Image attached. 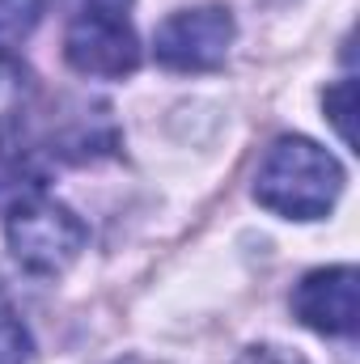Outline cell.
I'll use <instances>...</instances> for the list:
<instances>
[{"label": "cell", "instance_id": "cell-8", "mask_svg": "<svg viewBox=\"0 0 360 364\" xmlns=\"http://www.w3.org/2000/svg\"><path fill=\"white\" fill-rule=\"evenodd\" d=\"M0 364H34V339L9 309H0Z\"/></svg>", "mask_w": 360, "mask_h": 364}, {"label": "cell", "instance_id": "cell-1", "mask_svg": "<svg viewBox=\"0 0 360 364\" xmlns=\"http://www.w3.org/2000/svg\"><path fill=\"white\" fill-rule=\"evenodd\" d=\"M344 195V166L305 136H280L255 170V199L284 220H322Z\"/></svg>", "mask_w": 360, "mask_h": 364}, {"label": "cell", "instance_id": "cell-3", "mask_svg": "<svg viewBox=\"0 0 360 364\" xmlns=\"http://www.w3.org/2000/svg\"><path fill=\"white\" fill-rule=\"evenodd\" d=\"M64 55L81 77L119 81L140 68L132 0H68Z\"/></svg>", "mask_w": 360, "mask_h": 364}, {"label": "cell", "instance_id": "cell-5", "mask_svg": "<svg viewBox=\"0 0 360 364\" xmlns=\"http://www.w3.org/2000/svg\"><path fill=\"white\" fill-rule=\"evenodd\" d=\"M292 314L318 335H356L360 326V272L356 267H318L292 292Z\"/></svg>", "mask_w": 360, "mask_h": 364}, {"label": "cell", "instance_id": "cell-11", "mask_svg": "<svg viewBox=\"0 0 360 364\" xmlns=\"http://www.w3.org/2000/svg\"><path fill=\"white\" fill-rule=\"evenodd\" d=\"M110 364H157V360H140V356H127V360H110Z\"/></svg>", "mask_w": 360, "mask_h": 364}, {"label": "cell", "instance_id": "cell-10", "mask_svg": "<svg viewBox=\"0 0 360 364\" xmlns=\"http://www.w3.org/2000/svg\"><path fill=\"white\" fill-rule=\"evenodd\" d=\"M233 364H309V360L297 356V352H288V348H280V343H255V348H246Z\"/></svg>", "mask_w": 360, "mask_h": 364}, {"label": "cell", "instance_id": "cell-7", "mask_svg": "<svg viewBox=\"0 0 360 364\" xmlns=\"http://www.w3.org/2000/svg\"><path fill=\"white\" fill-rule=\"evenodd\" d=\"M43 17V0H0V51L21 43Z\"/></svg>", "mask_w": 360, "mask_h": 364}, {"label": "cell", "instance_id": "cell-6", "mask_svg": "<svg viewBox=\"0 0 360 364\" xmlns=\"http://www.w3.org/2000/svg\"><path fill=\"white\" fill-rule=\"evenodd\" d=\"M34 102H38L34 73L17 55L0 51V157L9 149H17V140H21V132L34 114Z\"/></svg>", "mask_w": 360, "mask_h": 364}, {"label": "cell", "instance_id": "cell-2", "mask_svg": "<svg viewBox=\"0 0 360 364\" xmlns=\"http://www.w3.org/2000/svg\"><path fill=\"white\" fill-rule=\"evenodd\" d=\"M4 237H9V255L17 259V267L34 275H60L81 259L90 229L68 203L43 195L38 186L4 208Z\"/></svg>", "mask_w": 360, "mask_h": 364}, {"label": "cell", "instance_id": "cell-9", "mask_svg": "<svg viewBox=\"0 0 360 364\" xmlns=\"http://www.w3.org/2000/svg\"><path fill=\"white\" fill-rule=\"evenodd\" d=\"M322 106H327V119L335 123L339 140H344V144H352V110H356V81H339V85H331V90H327V97H322Z\"/></svg>", "mask_w": 360, "mask_h": 364}, {"label": "cell", "instance_id": "cell-4", "mask_svg": "<svg viewBox=\"0 0 360 364\" xmlns=\"http://www.w3.org/2000/svg\"><path fill=\"white\" fill-rule=\"evenodd\" d=\"M233 34H238V26H233V13L225 4L179 9L157 26L153 55L170 73H212L225 64Z\"/></svg>", "mask_w": 360, "mask_h": 364}]
</instances>
